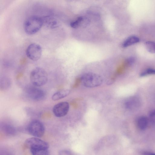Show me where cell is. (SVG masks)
Instances as JSON below:
<instances>
[{
  "label": "cell",
  "mask_w": 155,
  "mask_h": 155,
  "mask_svg": "<svg viewBox=\"0 0 155 155\" xmlns=\"http://www.w3.org/2000/svg\"><path fill=\"white\" fill-rule=\"evenodd\" d=\"M48 75L43 68L36 67L31 72L30 79L31 83L35 87H40L45 84L48 81Z\"/></svg>",
  "instance_id": "1"
},
{
  "label": "cell",
  "mask_w": 155,
  "mask_h": 155,
  "mask_svg": "<svg viewBox=\"0 0 155 155\" xmlns=\"http://www.w3.org/2000/svg\"><path fill=\"white\" fill-rule=\"evenodd\" d=\"M43 24L42 18L33 16L28 18L24 23L25 32L28 35H32L38 31Z\"/></svg>",
  "instance_id": "2"
},
{
  "label": "cell",
  "mask_w": 155,
  "mask_h": 155,
  "mask_svg": "<svg viewBox=\"0 0 155 155\" xmlns=\"http://www.w3.org/2000/svg\"><path fill=\"white\" fill-rule=\"evenodd\" d=\"M82 84L88 88H93L100 85L103 82L101 76L95 73L90 72L84 74L81 78Z\"/></svg>",
  "instance_id": "3"
},
{
  "label": "cell",
  "mask_w": 155,
  "mask_h": 155,
  "mask_svg": "<svg viewBox=\"0 0 155 155\" xmlns=\"http://www.w3.org/2000/svg\"><path fill=\"white\" fill-rule=\"evenodd\" d=\"M27 130L31 135L36 137L42 136L45 131V127L42 123L37 120L31 121L28 126Z\"/></svg>",
  "instance_id": "4"
},
{
  "label": "cell",
  "mask_w": 155,
  "mask_h": 155,
  "mask_svg": "<svg viewBox=\"0 0 155 155\" xmlns=\"http://www.w3.org/2000/svg\"><path fill=\"white\" fill-rule=\"evenodd\" d=\"M42 50L40 45L36 43H32L27 48L26 53L27 56L33 61H37L41 57Z\"/></svg>",
  "instance_id": "5"
},
{
  "label": "cell",
  "mask_w": 155,
  "mask_h": 155,
  "mask_svg": "<svg viewBox=\"0 0 155 155\" xmlns=\"http://www.w3.org/2000/svg\"><path fill=\"white\" fill-rule=\"evenodd\" d=\"M25 91L27 96L34 101L42 100L45 96V93L42 90L35 86L28 87Z\"/></svg>",
  "instance_id": "6"
},
{
  "label": "cell",
  "mask_w": 155,
  "mask_h": 155,
  "mask_svg": "<svg viewBox=\"0 0 155 155\" xmlns=\"http://www.w3.org/2000/svg\"><path fill=\"white\" fill-rule=\"evenodd\" d=\"M69 109L68 102L65 101L60 102L54 106L52 111L54 115L57 117H62L65 116Z\"/></svg>",
  "instance_id": "7"
},
{
  "label": "cell",
  "mask_w": 155,
  "mask_h": 155,
  "mask_svg": "<svg viewBox=\"0 0 155 155\" xmlns=\"http://www.w3.org/2000/svg\"><path fill=\"white\" fill-rule=\"evenodd\" d=\"M25 143L29 148L33 147H42L49 148V145L45 141L38 137H32L26 140Z\"/></svg>",
  "instance_id": "8"
},
{
  "label": "cell",
  "mask_w": 155,
  "mask_h": 155,
  "mask_svg": "<svg viewBox=\"0 0 155 155\" xmlns=\"http://www.w3.org/2000/svg\"><path fill=\"white\" fill-rule=\"evenodd\" d=\"M141 104L140 99L138 97L134 96L129 98L125 102L126 108L130 110H135L139 108Z\"/></svg>",
  "instance_id": "9"
},
{
  "label": "cell",
  "mask_w": 155,
  "mask_h": 155,
  "mask_svg": "<svg viewBox=\"0 0 155 155\" xmlns=\"http://www.w3.org/2000/svg\"><path fill=\"white\" fill-rule=\"evenodd\" d=\"M148 118L145 116H141L137 119L136 124L137 127L141 130H146L147 128L149 122Z\"/></svg>",
  "instance_id": "10"
},
{
  "label": "cell",
  "mask_w": 155,
  "mask_h": 155,
  "mask_svg": "<svg viewBox=\"0 0 155 155\" xmlns=\"http://www.w3.org/2000/svg\"><path fill=\"white\" fill-rule=\"evenodd\" d=\"M1 129L5 134L8 136L14 135L16 133L15 128L13 125L9 124H3L1 126Z\"/></svg>",
  "instance_id": "11"
},
{
  "label": "cell",
  "mask_w": 155,
  "mask_h": 155,
  "mask_svg": "<svg viewBox=\"0 0 155 155\" xmlns=\"http://www.w3.org/2000/svg\"><path fill=\"white\" fill-rule=\"evenodd\" d=\"M32 155H50L48 148L42 147H31L29 148Z\"/></svg>",
  "instance_id": "12"
},
{
  "label": "cell",
  "mask_w": 155,
  "mask_h": 155,
  "mask_svg": "<svg viewBox=\"0 0 155 155\" xmlns=\"http://www.w3.org/2000/svg\"><path fill=\"white\" fill-rule=\"evenodd\" d=\"M70 93V91L68 89L61 90L54 93L52 95L51 98L54 101L59 100L67 96Z\"/></svg>",
  "instance_id": "13"
},
{
  "label": "cell",
  "mask_w": 155,
  "mask_h": 155,
  "mask_svg": "<svg viewBox=\"0 0 155 155\" xmlns=\"http://www.w3.org/2000/svg\"><path fill=\"white\" fill-rule=\"evenodd\" d=\"M140 41V39L137 37L132 35L128 37L123 42L122 46L126 48L135 44Z\"/></svg>",
  "instance_id": "14"
},
{
  "label": "cell",
  "mask_w": 155,
  "mask_h": 155,
  "mask_svg": "<svg viewBox=\"0 0 155 155\" xmlns=\"http://www.w3.org/2000/svg\"><path fill=\"white\" fill-rule=\"evenodd\" d=\"M43 24L50 28H54L57 27V22L54 18L50 17H46L42 18Z\"/></svg>",
  "instance_id": "15"
},
{
  "label": "cell",
  "mask_w": 155,
  "mask_h": 155,
  "mask_svg": "<svg viewBox=\"0 0 155 155\" xmlns=\"http://www.w3.org/2000/svg\"><path fill=\"white\" fill-rule=\"evenodd\" d=\"M145 47L147 51L152 53H155V42L152 41H147L145 43Z\"/></svg>",
  "instance_id": "16"
},
{
  "label": "cell",
  "mask_w": 155,
  "mask_h": 155,
  "mask_svg": "<svg viewBox=\"0 0 155 155\" xmlns=\"http://www.w3.org/2000/svg\"><path fill=\"white\" fill-rule=\"evenodd\" d=\"M10 80L6 78H2V80L1 81V88L2 87L3 89L7 88L10 86Z\"/></svg>",
  "instance_id": "17"
},
{
  "label": "cell",
  "mask_w": 155,
  "mask_h": 155,
  "mask_svg": "<svg viewBox=\"0 0 155 155\" xmlns=\"http://www.w3.org/2000/svg\"><path fill=\"white\" fill-rule=\"evenodd\" d=\"M83 20L84 18L83 17H79L75 21L71 22L70 24V26L73 28H77L81 25Z\"/></svg>",
  "instance_id": "18"
},
{
  "label": "cell",
  "mask_w": 155,
  "mask_h": 155,
  "mask_svg": "<svg viewBox=\"0 0 155 155\" xmlns=\"http://www.w3.org/2000/svg\"><path fill=\"white\" fill-rule=\"evenodd\" d=\"M155 75V69L149 68L142 72L140 74V77H144L149 75Z\"/></svg>",
  "instance_id": "19"
},
{
  "label": "cell",
  "mask_w": 155,
  "mask_h": 155,
  "mask_svg": "<svg viewBox=\"0 0 155 155\" xmlns=\"http://www.w3.org/2000/svg\"><path fill=\"white\" fill-rule=\"evenodd\" d=\"M148 119L151 123L155 125V110H153L150 112L149 114Z\"/></svg>",
  "instance_id": "20"
},
{
  "label": "cell",
  "mask_w": 155,
  "mask_h": 155,
  "mask_svg": "<svg viewBox=\"0 0 155 155\" xmlns=\"http://www.w3.org/2000/svg\"><path fill=\"white\" fill-rule=\"evenodd\" d=\"M58 155H74V154L69 150H63L59 152Z\"/></svg>",
  "instance_id": "21"
},
{
  "label": "cell",
  "mask_w": 155,
  "mask_h": 155,
  "mask_svg": "<svg viewBox=\"0 0 155 155\" xmlns=\"http://www.w3.org/2000/svg\"><path fill=\"white\" fill-rule=\"evenodd\" d=\"M140 153L141 155H155V153L148 151H142Z\"/></svg>",
  "instance_id": "22"
},
{
  "label": "cell",
  "mask_w": 155,
  "mask_h": 155,
  "mask_svg": "<svg viewBox=\"0 0 155 155\" xmlns=\"http://www.w3.org/2000/svg\"><path fill=\"white\" fill-rule=\"evenodd\" d=\"M134 61L135 60L134 58H130L127 60L126 63L128 65H131L134 62Z\"/></svg>",
  "instance_id": "23"
},
{
  "label": "cell",
  "mask_w": 155,
  "mask_h": 155,
  "mask_svg": "<svg viewBox=\"0 0 155 155\" xmlns=\"http://www.w3.org/2000/svg\"><path fill=\"white\" fill-rule=\"evenodd\" d=\"M0 155H12L10 153L7 151H3L1 153Z\"/></svg>",
  "instance_id": "24"
}]
</instances>
